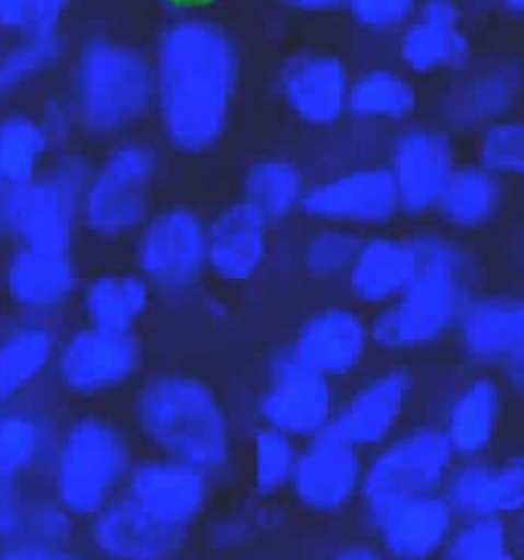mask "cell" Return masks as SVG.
Instances as JSON below:
<instances>
[{
  "instance_id": "obj_1",
  "label": "cell",
  "mask_w": 524,
  "mask_h": 560,
  "mask_svg": "<svg viewBox=\"0 0 524 560\" xmlns=\"http://www.w3.org/2000/svg\"><path fill=\"white\" fill-rule=\"evenodd\" d=\"M411 275L401 292L369 316L372 346L385 354H408L453 332L476 289V258L456 233L417 229L407 235Z\"/></svg>"
},
{
  "instance_id": "obj_2",
  "label": "cell",
  "mask_w": 524,
  "mask_h": 560,
  "mask_svg": "<svg viewBox=\"0 0 524 560\" xmlns=\"http://www.w3.org/2000/svg\"><path fill=\"white\" fill-rule=\"evenodd\" d=\"M233 84L235 55L222 30L200 22L171 30L161 56L160 112L174 151L199 156L220 143Z\"/></svg>"
},
{
  "instance_id": "obj_3",
  "label": "cell",
  "mask_w": 524,
  "mask_h": 560,
  "mask_svg": "<svg viewBox=\"0 0 524 560\" xmlns=\"http://www.w3.org/2000/svg\"><path fill=\"white\" fill-rule=\"evenodd\" d=\"M135 430L153 454L220 476L233 457L230 411L207 378L186 371H160L131 390Z\"/></svg>"
},
{
  "instance_id": "obj_4",
  "label": "cell",
  "mask_w": 524,
  "mask_h": 560,
  "mask_svg": "<svg viewBox=\"0 0 524 560\" xmlns=\"http://www.w3.org/2000/svg\"><path fill=\"white\" fill-rule=\"evenodd\" d=\"M133 443L114 418L75 415L56 436L49 457L53 499L74 518H91L124 492Z\"/></svg>"
},
{
  "instance_id": "obj_5",
  "label": "cell",
  "mask_w": 524,
  "mask_h": 560,
  "mask_svg": "<svg viewBox=\"0 0 524 560\" xmlns=\"http://www.w3.org/2000/svg\"><path fill=\"white\" fill-rule=\"evenodd\" d=\"M164 156L148 140H125L92 164L79 203L81 235L97 243L135 238L156 209Z\"/></svg>"
},
{
  "instance_id": "obj_6",
  "label": "cell",
  "mask_w": 524,
  "mask_h": 560,
  "mask_svg": "<svg viewBox=\"0 0 524 560\" xmlns=\"http://www.w3.org/2000/svg\"><path fill=\"white\" fill-rule=\"evenodd\" d=\"M92 164L62 154L35 179L0 196V238L10 245L75 248L81 225L79 203Z\"/></svg>"
},
{
  "instance_id": "obj_7",
  "label": "cell",
  "mask_w": 524,
  "mask_h": 560,
  "mask_svg": "<svg viewBox=\"0 0 524 560\" xmlns=\"http://www.w3.org/2000/svg\"><path fill=\"white\" fill-rule=\"evenodd\" d=\"M144 362L141 332L108 331L81 323L59 335L49 378L74 400H105L133 390L144 377Z\"/></svg>"
},
{
  "instance_id": "obj_8",
  "label": "cell",
  "mask_w": 524,
  "mask_h": 560,
  "mask_svg": "<svg viewBox=\"0 0 524 560\" xmlns=\"http://www.w3.org/2000/svg\"><path fill=\"white\" fill-rule=\"evenodd\" d=\"M133 240L135 269L156 296L186 299L209 276L207 215L194 203H158Z\"/></svg>"
},
{
  "instance_id": "obj_9",
  "label": "cell",
  "mask_w": 524,
  "mask_h": 560,
  "mask_svg": "<svg viewBox=\"0 0 524 560\" xmlns=\"http://www.w3.org/2000/svg\"><path fill=\"white\" fill-rule=\"evenodd\" d=\"M461 355L480 372L497 375L509 394L524 387V302L510 290L474 292L456 326Z\"/></svg>"
},
{
  "instance_id": "obj_10",
  "label": "cell",
  "mask_w": 524,
  "mask_h": 560,
  "mask_svg": "<svg viewBox=\"0 0 524 560\" xmlns=\"http://www.w3.org/2000/svg\"><path fill=\"white\" fill-rule=\"evenodd\" d=\"M454 459L456 454L440 424L401 431L379 446L364 466L359 487L364 505L441 493Z\"/></svg>"
},
{
  "instance_id": "obj_11",
  "label": "cell",
  "mask_w": 524,
  "mask_h": 560,
  "mask_svg": "<svg viewBox=\"0 0 524 560\" xmlns=\"http://www.w3.org/2000/svg\"><path fill=\"white\" fill-rule=\"evenodd\" d=\"M338 404L335 382L306 368L289 346L267 354L261 388L255 398L259 424L306 441L331 423Z\"/></svg>"
},
{
  "instance_id": "obj_12",
  "label": "cell",
  "mask_w": 524,
  "mask_h": 560,
  "mask_svg": "<svg viewBox=\"0 0 524 560\" xmlns=\"http://www.w3.org/2000/svg\"><path fill=\"white\" fill-rule=\"evenodd\" d=\"M300 215L310 223L362 233L387 230L401 217L387 163L359 164L308 183Z\"/></svg>"
},
{
  "instance_id": "obj_13",
  "label": "cell",
  "mask_w": 524,
  "mask_h": 560,
  "mask_svg": "<svg viewBox=\"0 0 524 560\" xmlns=\"http://www.w3.org/2000/svg\"><path fill=\"white\" fill-rule=\"evenodd\" d=\"M82 279L75 248L10 245L0 258V292L16 315L53 322L74 302Z\"/></svg>"
},
{
  "instance_id": "obj_14",
  "label": "cell",
  "mask_w": 524,
  "mask_h": 560,
  "mask_svg": "<svg viewBox=\"0 0 524 560\" xmlns=\"http://www.w3.org/2000/svg\"><path fill=\"white\" fill-rule=\"evenodd\" d=\"M289 349L328 381H349L364 371L374 349L369 316L352 302L323 303L303 316Z\"/></svg>"
},
{
  "instance_id": "obj_15",
  "label": "cell",
  "mask_w": 524,
  "mask_h": 560,
  "mask_svg": "<svg viewBox=\"0 0 524 560\" xmlns=\"http://www.w3.org/2000/svg\"><path fill=\"white\" fill-rule=\"evenodd\" d=\"M417 371L408 364H388L365 375L351 394L339 400L328 424L333 433L358 450L387 443L404 421L417 395Z\"/></svg>"
},
{
  "instance_id": "obj_16",
  "label": "cell",
  "mask_w": 524,
  "mask_h": 560,
  "mask_svg": "<svg viewBox=\"0 0 524 560\" xmlns=\"http://www.w3.org/2000/svg\"><path fill=\"white\" fill-rule=\"evenodd\" d=\"M385 163L397 187L400 215L410 220L433 217L447 180L461 164L451 135L431 127L401 131Z\"/></svg>"
},
{
  "instance_id": "obj_17",
  "label": "cell",
  "mask_w": 524,
  "mask_h": 560,
  "mask_svg": "<svg viewBox=\"0 0 524 560\" xmlns=\"http://www.w3.org/2000/svg\"><path fill=\"white\" fill-rule=\"evenodd\" d=\"M272 256V226L243 200L207 215V275L232 287L255 282Z\"/></svg>"
},
{
  "instance_id": "obj_18",
  "label": "cell",
  "mask_w": 524,
  "mask_h": 560,
  "mask_svg": "<svg viewBox=\"0 0 524 560\" xmlns=\"http://www.w3.org/2000/svg\"><path fill=\"white\" fill-rule=\"evenodd\" d=\"M91 551L101 560H174L189 541V529L148 515L125 493L89 518Z\"/></svg>"
},
{
  "instance_id": "obj_19",
  "label": "cell",
  "mask_w": 524,
  "mask_h": 560,
  "mask_svg": "<svg viewBox=\"0 0 524 560\" xmlns=\"http://www.w3.org/2000/svg\"><path fill=\"white\" fill-rule=\"evenodd\" d=\"M210 479L189 464L151 454L135 460L121 493L158 522L190 529L209 502Z\"/></svg>"
},
{
  "instance_id": "obj_20",
  "label": "cell",
  "mask_w": 524,
  "mask_h": 560,
  "mask_svg": "<svg viewBox=\"0 0 524 560\" xmlns=\"http://www.w3.org/2000/svg\"><path fill=\"white\" fill-rule=\"evenodd\" d=\"M362 472L361 450L325 428L296 454L290 486L305 509L336 513L359 492Z\"/></svg>"
},
{
  "instance_id": "obj_21",
  "label": "cell",
  "mask_w": 524,
  "mask_h": 560,
  "mask_svg": "<svg viewBox=\"0 0 524 560\" xmlns=\"http://www.w3.org/2000/svg\"><path fill=\"white\" fill-rule=\"evenodd\" d=\"M364 513L382 551L395 560H430L443 551L456 522L441 493L364 505Z\"/></svg>"
},
{
  "instance_id": "obj_22",
  "label": "cell",
  "mask_w": 524,
  "mask_h": 560,
  "mask_svg": "<svg viewBox=\"0 0 524 560\" xmlns=\"http://www.w3.org/2000/svg\"><path fill=\"white\" fill-rule=\"evenodd\" d=\"M61 332L51 319L16 315L0 325V407L28 401L49 378Z\"/></svg>"
},
{
  "instance_id": "obj_23",
  "label": "cell",
  "mask_w": 524,
  "mask_h": 560,
  "mask_svg": "<svg viewBox=\"0 0 524 560\" xmlns=\"http://www.w3.org/2000/svg\"><path fill=\"white\" fill-rule=\"evenodd\" d=\"M505 385L497 375L477 372L451 394L441 430L456 456L474 459L499 436L506 408Z\"/></svg>"
},
{
  "instance_id": "obj_24",
  "label": "cell",
  "mask_w": 524,
  "mask_h": 560,
  "mask_svg": "<svg viewBox=\"0 0 524 560\" xmlns=\"http://www.w3.org/2000/svg\"><path fill=\"white\" fill-rule=\"evenodd\" d=\"M156 299L137 269H107L82 279L74 302L82 325L140 332Z\"/></svg>"
},
{
  "instance_id": "obj_25",
  "label": "cell",
  "mask_w": 524,
  "mask_h": 560,
  "mask_svg": "<svg viewBox=\"0 0 524 560\" xmlns=\"http://www.w3.org/2000/svg\"><path fill=\"white\" fill-rule=\"evenodd\" d=\"M410 275L407 236L381 230L364 233L342 283L354 305L375 310L391 303Z\"/></svg>"
},
{
  "instance_id": "obj_26",
  "label": "cell",
  "mask_w": 524,
  "mask_h": 560,
  "mask_svg": "<svg viewBox=\"0 0 524 560\" xmlns=\"http://www.w3.org/2000/svg\"><path fill=\"white\" fill-rule=\"evenodd\" d=\"M282 94L299 120L326 127L338 121L348 108V79L336 59L310 56L283 72Z\"/></svg>"
},
{
  "instance_id": "obj_27",
  "label": "cell",
  "mask_w": 524,
  "mask_h": 560,
  "mask_svg": "<svg viewBox=\"0 0 524 560\" xmlns=\"http://www.w3.org/2000/svg\"><path fill=\"white\" fill-rule=\"evenodd\" d=\"M505 202V180L479 164H459L447 180L433 215L447 232H482L499 220Z\"/></svg>"
},
{
  "instance_id": "obj_28",
  "label": "cell",
  "mask_w": 524,
  "mask_h": 560,
  "mask_svg": "<svg viewBox=\"0 0 524 560\" xmlns=\"http://www.w3.org/2000/svg\"><path fill=\"white\" fill-rule=\"evenodd\" d=\"M308 183L299 161L270 154L256 158L243 167L236 199L253 207L273 229L300 215Z\"/></svg>"
},
{
  "instance_id": "obj_29",
  "label": "cell",
  "mask_w": 524,
  "mask_h": 560,
  "mask_svg": "<svg viewBox=\"0 0 524 560\" xmlns=\"http://www.w3.org/2000/svg\"><path fill=\"white\" fill-rule=\"evenodd\" d=\"M58 434L51 417L32 401L0 407V489L19 487V480L49 460Z\"/></svg>"
},
{
  "instance_id": "obj_30",
  "label": "cell",
  "mask_w": 524,
  "mask_h": 560,
  "mask_svg": "<svg viewBox=\"0 0 524 560\" xmlns=\"http://www.w3.org/2000/svg\"><path fill=\"white\" fill-rule=\"evenodd\" d=\"M457 23L456 9L450 2H428L420 22L401 42L405 61L418 71H431L461 61L466 56L467 42Z\"/></svg>"
},
{
  "instance_id": "obj_31",
  "label": "cell",
  "mask_w": 524,
  "mask_h": 560,
  "mask_svg": "<svg viewBox=\"0 0 524 560\" xmlns=\"http://www.w3.org/2000/svg\"><path fill=\"white\" fill-rule=\"evenodd\" d=\"M364 233L339 225H319L303 233L292 249L293 268L318 285L342 282Z\"/></svg>"
},
{
  "instance_id": "obj_32",
  "label": "cell",
  "mask_w": 524,
  "mask_h": 560,
  "mask_svg": "<svg viewBox=\"0 0 524 560\" xmlns=\"http://www.w3.org/2000/svg\"><path fill=\"white\" fill-rule=\"evenodd\" d=\"M441 495L453 512L454 520L503 516L502 486L499 464L474 457L454 467L444 480Z\"/></svg>"
},
{
  "instance_id": "obj_33",
  "label": "cell",
  "mask_w": 524,
  "mask_h": 560,
  "mask_svg": "<svg viewBox=\"0 0 524 560\" xmlns=\"http://www.w3.org/2000/svg\"><path fill=\"white\" fill-rule=\"evenodd\" d=\"M51 137L23 117L0 124V177L7 189L38 177L51 163Z\"/></svg>"
},
{
  "instance_id": "obj_34",
  "label": "cell",
  "mask_w": 524,
  "mask_h": 560,
  "mask_svg": "<svg viewBox=\"0 0 524 560\" xmlns=\"http://www.w3.org/2000/svg\"><path fill=\"white\" fill-rule=\"evenodd\" d=\"M417 92L400 75L371 72L349 89L348 108L369 120L400 121L417 108Z\"/></svg>"
},
{
  "instance_id": "obj_35",
  "label": "cell",
  "mask_w": 524,
  "mask_h": 560,
  "mask_svg": "<svg viewBox=\"0 0 524 560\" xmlns=\"http://www.w3.org/2000/svg\"><path fill=\"white\" fill-rule=\"evenodd\" d=\"M443 552L444 560H519L512 528L503 516L461 522Z\"/></svg>"
},
{
  "instance_id": "obj_36",
  "label": "cell",
  "mask_w": 524,
  "mask_h": 560,
  "mask_svg": "<svg viewBox=\"0 0 524 560\" xmlns=\"http://www.w3.org/2000/svg\"><path fill=\"white\" fill-rule=\"evenodd\" d=\"M296 454L293 438L263 424L256 427L252 438L253 483L261 499L290 483Z\"/></svg>"
},
{
  "instance_id": "obj_37",
  "label": "cell",
  "mask_w": 524,
  "mask_h": 560,
  "mask_svg": "<svg viewBox=\"0 0 524 560\" xmlns=\"http://www.w3.org/2000/svg\"><path fill=\"white\" fill-rule=\"evenodd\" d=\"M476 164L502 180L520 179L524 171V130L520 121H496L477 143Z\"/></svg>"
},
{
  "instance_id": "obj_38",
  "label": "cell",
  "mask_w": 524,
  "mask_h": 560,
  "mask_svg": "<svg viewBox=\"0 0 524 560\" xmlns=\"http://www.w3.org/2000/svg\"><path fill=\"white\" fill-rule=\"evenodd\" d=\"M515 102V85L505 79H484L454 105V118L459 127H476L497 120ZM496 124V121H493Z\"/></svg>"
},
{
  "instance_id": "obj_39",
  "label": "cell",
  "mask_w": 524,
  "mask_h": 560,
  "mask_svg": "<svg viewBox=\"0 0 524 560\" xmlns=\"http://www.w3.org/2000/svg\"><path fill=\"white\" fill-rule=\"evenodd\" d=\"M415 0H351L352 12L369 26L388 28L404 22L411 10Z\"/></svg>"
},
{
  "instance_id": "obj_40",
  "label": "cell",
  "mask_w": 524,
  "mask_h": 560,
  "mask_svg": "<svg viewBox=\"0 0 524 560\" xmlns=\"http://www.w3.org/2000/svg\"><path fill=\"white\" fill-rule=\"evenodd\" d=\"M0 560H91V558L69 545L16 541L0 546Z\"/></svg>"
},
{
  "instance_id": "obj_41",
  "label": "cell",
  "mask_w": 524,
  "mask_h": 560,
  "mask_svg": "<svg viewBox=\"0 0 524 560\" xmlns=\"http://www.w3.org/2000/svg\"><path fill=\"white\" fill-rule=\"evenodd\" d=\"M503 515L520 513L524 502V466L522 454H513L499 464Z\"/></svg>"
},
{
  "instance_id": "obj_42",
  "label": "cell",
  "mask_w": 524,
  "mask_h": 560,
  "mask_svg": "<svg viewBox=\"0 0 524 560\" xmlns=\"http://www.w3.org/2000/svg\"><path fill=\"white\" fill-rule=\"evenodd\" d=\"M331 560H387L384 551L369 545H351L336 552Z\"/></svg>"
},
{
  "instance_id": "obj_43",
  "label": "cell",
  "mask_w": 524,
  "mask_h": 560,
  "mask_svg": "<svg viewBox=\"0 0 524 560\" xmlns=\"http://www.w3.org/2000/svg\"><path fill=\"white\" fill-rule=\"evenodd\" d=\"M286 2L303 7V9H328V7L336 5L339 0H286Z\"/></svg>"
},
{
  "instance_id": "obj_44",
  "label": "cell",
  "mask_w": 524,
  "mask_h": 560,
  "mask_svg": "<svg viewBox=\"0 0 524 560\" xmlns=\"http://www.w3.org/2000/svg\"><path fill=\"white\" fill-rule=\"evenodd\" d=\"M173 3H177V5L183 7H196V5H206V3L217 2V0H171Z\"/></svg>"
},
{
  "instance_id": "obj_45",
  "label": "cell",
  "mask_w": 524,
  "mask_h": 560,
  "mask_svg": "<svg viewBox=\"0 0 524 560\" xmlns=\"http://www.w3.org/2000/svg\"><path fill=\"white\" fill-rule=\"evenodd\" d=\"M506 3H509L512 9L519 10V12L523 7V0H506Z\"/></svg>"
},
{
  "instance_id": "obj_46",
  "label": "cell",
  "mask_w": 524,
  "mask_h": 560,
  "mask_svg": "<svg viewBox=\"0 0 524 560\" xmlns=\"http://www.w3.org/2000/svg\"><path fill=\"white\" fill-rule=\"evenodd\" d=\"M5 184H3L2 177H0V196H2V194L5 192Z\"/></svg>"
},
{
  "instance_id": "obj_47",
  "label": "cell",
  "mask_w": 524,
  "mask_h": 560,
  "mask_svg": "<svg viewBox=\"0 0 524 560\" xmlns=\"http://www.w3.org/2000/svg\"><path fill=\"white\" fill-rule=\"evenodd\" d=\"M2 306V305H0ZM0 325H2V308H0Z\"/></svg>"
},
{
  "instance_id": "obj_48",
  "label": "cell",
  "mask_w": 524,
  "mask_h": 560,
  "mask_svg": "<svg viewBox=\"0 0 524 560\" xmlns=\"http://www.w3.org/2000/svg\"><path fill=\"white\" fill-rule=\"evenodd\" d=\"M0 240H2V238H0ZM0 258H2V256H0Z\"/></svg>"
}]
</instances>
